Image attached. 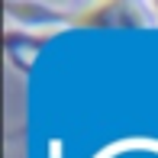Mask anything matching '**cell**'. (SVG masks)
Here are the masks:
<instances>
[]
</instances>
